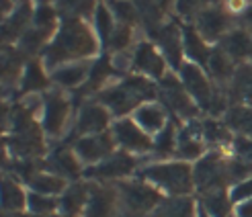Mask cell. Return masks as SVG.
<instances>
[{
  "label": "cell",
  "mask_w": 252,
  "mask_h": 217,
  "mask_svg": "<svg viewBox=\"0 0 252 217\" xmlns=\"http://www.w3.org/2000/svg\"><path fill=\"white\" fill-rule=\"evenodd\" d=\"M174 148V137H172V127H166L164 131L160 133L158 142H156V150L158 154H168V152Z\"/></svg>",
  "instance_id": "39"
},
{
  "label": "cell",
  "mask_w": 252,
  "mask_h": 217,
  "mask_svg": "<svg viewBox=\"0 0 252 217\" xmlns=\"http://www.w3.org/2000/svg\"><path fill=\"white\" fill-rule=\"evenodd\" d=\"M29 15H31V8H29V2L27 0H23L21 2V8L15 12V15H12V19H10V23L6 25L4 27V33L10 29V37H15L25 25H27V21H29Z\"/></svg>",
  "instance_id": "30"
},
{
  "label": "cell",
  "mask_w": 252,
  "mask_h": 217,
  "mask_svg": "<svg viewBox=\"0 0 252 217\" xmlns=\"http://www.w3.org/2000/svg\"><path fill=\"white\" fill-rule=\"evenodd\" d=\"M199 217H207V213H205V211H201V215H199Z\"/></svg>",
  "instance_id": "47"
},
{
  "label": "cell",
  "mask_w": 252,
  "mask_h": 217,
  "mask_svg": "<svg viewBox=\"0 0 252 217\" xmlns=\"http://www.w3.org/2000/svg\"><path fill=\"white\" fill-rule=\"evenodd\" d=\"M84 199H86V188L82 185L72 186L64 195V199H62V209H64V213H68V215H76L82 207Z\"/></svg>",
  "instance_id": "20"
},
{
  "label": "cell",
  "mask_w": 252,
  "mask_h": 217,
  "mask_svg": "<svg viewBox=\"0 0 252 217\" xmlns=\"http://www.w3.org/2000/svg\"><path fill=\"white\" fill-rule=\"evenodd\" d=\"M162 217H193V203L189 199H174L162 207Z\"/></svg>",
  "instance_id": "26"
},
{
  "label": "cell",
  "mask_w": 252,
  "mask_h": 217,
  "mask_svg": "<svg viewBox=\"0 0 252 217\" xmlns=\"http://www.w3.org/2000/svg\"><path fill=\"white\" fill-rule=\"evenodd\" d=\"M236 150H238V160L252 166V142L250 139H238Z\"/></svg>",
  "instance_id": "42"
},
{
  "label": "cell",
  "mask_w": 252,
  "mask_h": 217,
  "mask_svg": "<svg viewBox=\"0 0 252 217\" xmlns=\"http://www.w3.org/2000/svg\"><path fill=\"white\" fill-rule=\"evenodd\" d=\"M129 43V27H119L117 31H113L111 39H109V45L113 49H121Z\"/></svg>",
  "instance_id": "41"
},
{
  "label": "cell",
  "mask_w": 252,
  "mask_h": 217,
  "mask_svg": "<svg viewBox=\"0 0 252 217\" xmlns=\"http://www.w3.org/2000/svg\"><path fill=\"white\" fill-rule=\"evenodd\" d=\"M179 154L185 156V158H195L201 154V144L197 142V139L189 137V131L183 133L181 137V146H179Z\"/></svg>",
  "instance_id": "33"
},
{
  "label": "cell",
  "mask_w": 252,
  "mask_h": 217,
  "mask_svg": "<svg viewBox=\"0 0 252 217\" xmlns=\"http://www.w3.org/2000/svg\"><path fill=\"white\" fill-rule=\"evenodd\" d=\"M135 166V160L127 154H115L109 160H105L103 164H98L96 168H91L86 174L88 176H98V178H115V176H123L129 174Z\"/></svg>",
  "instance_id": "8"
},
{
  "label": "cell",
  "mask_w": 252,
  "mask_h": 217,
  "mask_svg": "<svg viewBox=\"0 0 252 217\" xmlns=\"http://www.w3.org/2000/svg\"><path fill=\"white\" fill-rule=\"evenodd\" d=\"M121 188H123V199H125V203H127V207L131 211L144 213V211L152 209L154 205L160 203V195L154 188H150L146 185L131 183V185H123Z\"/></svg>",
  "instance_id": "5"
},
{
  "label": "cell",
  "mask_w": 252,
  "mask_h": 217,
  "mask_svg": "<svg viewBox=\"0 0 252 217\" xmlns=\"http://www.w3.org/2000/svg\"><path fill=\"white\" fill-rule=\"evenodd\" d=\"M107 113L100 109V107H86L80 115V121H78V131H84V133H96V131H103L107 127Z\"/></svg>",
  "instance_id": "16"
},
{
  "label": "cell",
  "mask_w": 252,
  "mask_h": 217,
  "mask_svg": "<svg viewBox=\"0 0 252 217\" xmlns=\"http://www.w3.org/2000/svg\"><path fill=\"white\" fill-rule=\"evenodd\" d=\"M4 217H23V215H4Z\"/></svg>",
  "instance_id": "48"
},
{
  "label": "cell",
  "mask_w": 252,
  "mask_h": 217,
  "mask_svg": "<svg viewBox=\"0 0 252 217\" xmlns=\"http://www.w3.org/2000/svg\"><path fill=\"white\" fill-rule=\"evenodd\" d=\"M115 135L119 142L129 150H148L150 148V139L137 129L131 121H119L115 125Z\"/></svg>",
  "instance_id": "12"
},
{
  "label": "cell",
  "mask_w": 252,
  "mask_h": 217,
  "mask_svg": "<svg viewBox=\"0 0 252 217\" xmlns=\"http://www.w3.org/2000/svg\"><path fill=\"white\" fill-rule=\"evenodd\" d=\"M236 91L244 100L252 103V70L244 68L240 74H238V80H236Z\"/></svg>",
  "instance_id": "31"
},
{
  "label": "cell",
  "mask_w": 252,
  "mask_h": 217,
  "mask_svg": "<svg viewBox=\"0 0 252 217\" xmlns=\"http://www.w3.org/2000/svg\"><path fill=\"white\" fill-rule=\"evenodd\" d=\"M203 205L213 217H225L230 209V203L225 199L223 190H211V193H207V197L203 199Z\"/></svg>",
  "instance_id": "19"
},
{
  "label": "cell",
  "mask_w": 252,
  "mask_h": 217,
  "mask_svg": "<svg viewBox=\"0 0 252 217\" xmlns=\"http://www.w3.org/2000/svg\"><path fill=\"white\" fill-rule=\"evenodd\" d=\"M94 52V39L88 33L86 27L78 21H66L64 29H62L58 41L47 49V62L56 63L68 58H78V56H88Z\"/></svg>",
  "instance_id": "1"
},
{
  "label": "cell",
  "mask_w": 252,
  "mask_h": 217,
  "mask_svg": "<svg viewBox=\"0 0 252 217\" xmlns=\"http://www.w3.org/2000/svg\"><path fill=\"white\" fill-rule=\"evenodd\" d=\"M195 183L199 186V190H221L223 183H225V166L220 160V156L211 154L207 158H203L197 168H195Z\"/></svg>",
  "instance_id": "4"
},
{
  "label": "cell",
  "mask_w": 252,
  "mask_h": 217,
  "mask_svg": "<svg viewBox=\"0 0 252 217\" xmlns=\"http://www.w3.org/2000/svg\"><path fill=\"white\" fill-rule=\"evenodd\" d=\"M135 66L148 74H152V76H162V70H164V63H162V60L158 58V54L154 52V47L150 43H142L137 47Z\"/></svg>",
  "instance_id": "15"
},
{
  "label": "cell",
  "mask_w": 252,
  "mask_h": 217,
  "mask_svg": "<svg viewBox=\"0 0 252 217\" xmlns=\"http://www.w3.org/2000/svg\"><path fill=\"white\" fill-rule=\"evenodd\" d=\"M223 47H225V52H228L232 58H244L252 49L250 47V39L246 37V33H240V31L232 33L228 39H225Z\"/></svg>",
  "instance_id": "23"
},
{
  "label": "cell",
  "mask_w": 252,
  "mask_h": 217,
  "mask_svg": "<svg viewBox=\"0 0 252 217\" xmlns=\"http://www.w3.org/2000/svg\"><path fill=\"white\" fill-rule=\"evenodd\" d=\"M113 150V142L107 133L103 135H93V137H84L76 144V152L80 154V158L88 160V162H94L98 158L107 156L109 152Z\"/></svg>",
  "instance_id": "10"
},
{
  "label": "cell",
  "mask_w": 252,
  "mask_h": 217,
  "mask_svg": "<svg viewBox=\"0 0 252 217\" xmlns=\"http://www.w3.org/2000/svg\"><path fill=\"white\" fill-rule=\"evenodd\" d=\"M113 199H115V195L111 188H93L86 217H111Z\"/></svg>",
  "instance_id": "13"
},
{
  "label": "cell",
  "mask_w": 252,
  "mask_h": 217,
  "mask_svg": "<svg viewBox=\"0 0 252 217\" xmlns=\"http://www.w3.org/2000/svg\"><path fill=\"white\" fill-rule=\"evenodd\" d=\"M185 41H187V49H189V56H191L193 60L201 62V63H209V52L207 47L203 45V41L197 37V33L193 29H187L185 31Z\"/></svg>",
  "instance_id": "21"
},
{
  "label": "cell",
  "mask_w": 252,
  "mask_h": 217,
  "mask_svg": "<svg viewBox=\"0 0 252 217\" xmlns=\"http://www.w3.org/2000/svg\"><path fill=\"white\" fill-rule=\"evenodd\" d=\"M183 80H185V84H187V91L191 93L203 107L211 109L216 94L211 93V88H209V84H207V80H205L203 72H201L197 66H191V63H189V66L183 68Z\"/></svg>",
  "instance_id": "6"
},
{
  "label": "cell",
  "mask_w": 252,
  "mask_h": 217,
  "mask_svg": "<svg viewBox=\"0 0 252 217\" xmlns=\"http://www.w3.org/2000/svg\"><path fill=\"white\" fill-rule=\"evenodd\" d=\"M160 94L164 98V103L179 115H185V117H191L195 115V107L191 105V100L185 94V91L181 88V84L174 78H164L160 86Z\"/></svg>",
  "instance_id": "7"
},
{
  "label": "cell",
  "mask_w": 252,
  "mask_h": 217,
  "mask_svg": "<svg viewBox=\"0 0 252 217\" xmlns=\"http://www.w3.org/2000/svg\"><path fill=\"white\" fill-rule=\"evenodd\" d=\"M246 21H248V23H250V25H252V8H250V10H248V12H246Z\"/></svg>",
  "instance_id": "46"
},
{
  "label": "cell",
  "mask_w": 252,
  "mask_h": 217,
  "mask_svg": "<svg viewBox=\"0 0 252 217\" xmlns=\"http://www.w3.org/2000/svg\"><path fill=\"white\" fill-rule=\"evenodd\" d=\"M2 205L6 211H15L25 205L23 190L10 181H4V185H2Z\"/></svg>",
  "instance_id": "22"
},
{
  "label": "cell",
  "mask_w": 252,
  "mask_h": 217,
  "mask_svg": "<svg viewBox=\"0 0 252 217\" xmlns=\"http://www.w3.org/2000/svg\"><path fill=\"white\" fill-rule=\"evenodd\" d=\"M203 131H205V137L209 142H223V139H228V131L216 121H207L203 125Z\"/></svg>",
  "instance_id": "37"
},
{
  "label": "cell",
  "mask_w": 252,
  "mask_h": 217,
  "mask_svg": "<svg viewBox=\"0 0 252 217\" xmlns=\"http://www.w3.org/2000/svg\"><path fill=\"white\" fill-rule=\"evenodd\" d=\"M12 150H15L17 154H21V156H35V154H39V152L43 150L39 131H37L33 125L25 127V129H19L17 137L12 139Z\"/></svg>",
  "instance_id": "11"
},
{
  "label": "cell",
  "mask_w": 252,
  "mask_h": 217,
  "mask_svg": "<svg viewBox=\"0 0 252 217\" xmlns=\"http://www.w3.org/2000/svg\"><path fill=\"white\" fill-rule=\"evenodd\" d=\"M199 0H179V10L183 15H191V12L197 8Z\"/></svg>",
  "instance_id": "44"
},
{
  "label": "cell",
  "mask_w": 252,
  "mask_h": 217,
  "mask_svg": "<svg viewBox=\"0 0 252 217\" xmlns=\"http://www.w3.org/2000/svg\"><path fill=\"white\" fill-rule=\"evenodd\" d=\"M209 70H211V74L216 76V78H228V76L232 74V63H230V60L225 58L221 52H216V54H211V58H209Z\"/></svg>",
  "instance_id": "28"
},
{
  "label": "cell",
  "mask_w": 252,
  "mask_h": 217,
  "mask_svg": "<svg viewBox=\"0 0 252 217\" xmlns=\"http://www.w3.org/2000/svg\"><path fill=\"white\" fill-rule=\"evenodd\" d=\"M47 166L58 174H64V176H76L78 174V164L74 160V156L66 150H58L56 154L49 158Z\"/></svg>",
  "instance_id": "18"
},
{
  "label": "cell",
  "mask_w": 252,
  "mask_h": 217,
  "mask_svg": "<svg viewBox=\"0 0 252 217\" xmlns=\"http://www.w3.org/2000/svg\"><path fill=\"white\" fill-rule=\"evenodd\" d=\"M84 72H86L84 66H70V68L58 70L54 78H56V82L64 84V86H74V84H78L84 78Z\"/></svg>",
  "instance_id": "29"
},
{
  "label": "cell",
  "mask_w": 252,
  "mask_h": 217,
  "mask_svg": "<svg viewBox=\"0 0 252 217\" xmlns=\"http://www.w3.org/2000/svg\"><path fill=\"white\" fill-rule=\"evenodd\" d=\"M137 121L142 123V127H146L148 131H158L162 123H164V115L158 107H142L137 111Z\"/></svg>",
  "instance_id": "24"
},
{
  "label": "cell",
  "mask_w": 252,
  "mask_h": 217,
  "mask_svg": "<svg viewBox=\"0 0 252 217\" xmlns=\"http://www.w3.org/2000/svg\"><path fill=\"white\" fill-rule=\"evenodd\" d=\"M66 115H68V105L66 100L58 96V94H52L47 98L45 103V117H43V125L45 129L56 135L62 131V127H64V121H66Z\"/></svg>",
  "instance_id": "9"
},
{
  "label": "cell",
  "mask_w": 252,
  "mask_h": 217,
  "mask_svg": "<svg viewBox=\"0 0 252 217\" xmlns=\"http://www.w3.org/2000/svg\"><path fill=\"white\" fill-rule=\"evenodd\" d=\"M238 217H252V201L238 207Z\"/></svg>",
  "instance_id": "45"
},
{
  "label": "cell",
  "mask_w": 252,
  "mask_h": 217,
  "mask_svg": "<svg viewBox=\"0 0 252 217\" xmlns=\"http://www.w3.org/2000/svg\"><path fill=\"white\" fill-rule=\"evenodd\" d=\"M29 207H31L35 213H49V211H54L56 203H54L52 199L41 197V195H31V197H29Z\"/></svg>",
  "instance_id": "38"
},
{
  "label": "cell",
  "mask_w": 252,
  "mask_h": 217,
  "mask_svg": "<svg viewBox=\"0 0 252 217\" xmlns=\"http://www.w3.org/2000/svg\"><path fill=\"white\" fill-rule=\"evenodd\" d=\"M252 195V181H246L242 185H238L232 193V199L234 201H242V199H248Z\"/></svg>",
  "instance_id": "43"
},
{
  "label": "cell",
  "mask_w": 252,
  "mask_h": 217,
  "mask_svg": "<svg viewBox=\"0 0 252 217\" xmlns=\"http://www.w3.org/2000/svg\"><path fill=\"white\" fill-rule=\"evenodd\" d=\"M31 186L35 190H39V193L47 195V193H60L62 188H64V181L58 176H49V174H39L31 178Z\"/></svg>",
  "instance_id": "25"
},
{
  "label": "cell",
  "mask_w": 252,
  "mask_h": 217,
  "mask_svg": "<svg viewBox=\"0 0 252 217\" xmlns=\"http://www.w3.org/2000/svg\"><path fill=\"white\" fill-rule=\"evenodd\" d=\"M109 74H111V66H109V60L105 58V60H100L96 66H94V70H93V78H91V86L94 88L98 82H103Z\"/></svg>",
  "instance_id": "40"
},
{
  "label": "cell",
  "mask_w": 252,
  "mask_h": 217,
  "mask_svg": "<svg viewBox=\"0 0 252 217\" xmlns=\"http://www.w3.org/2000/svg\"><path fill=\"white\" fill-rule=\"evenodd\" d=\"M156 39L160 41V45H162V49H164V54L170 60L172 66H179L181 63V45H179V33H176L174 25L158 29Z\"/></svg>",
  "instance_id": "14"
},
{
  "label": "cell",
  "mask_w": 252,
  "mask_h": 217,
  "mask_svg": "<svg viewBox=\"0 0 252 217\" xmlns=\"http://www.w3.org/2000/svg\"><path fill=\"white\" fill-rule=\"evenodd\" d=\"M111 8L115 10V15L123 21V23H131L133 19H135V8H133V4H129V2H123V0H111Z\"/></svg>",
  "instance_id": "34"
},
{
  "label": "cell",
  "mask_w": 252,
  "mask_h": 217,
  "mask_svg": "<svg viewBox=\"0 0 252 217\" xmlns=\"http://www.w3.org/2000/svg\"><path fill=\"white\" fill-rule=\"evenodd\" d=\"M152 96H154V86L144 78H129L125 84L100 94L103 103H107L113 109V113H117V115L127 113L142 98H152Z\"/></svg>",
  "instance_id": "2"
},
{
  "label": "cell",
  "mask_w": 252,
  "mask_h": 217,
  "mask_svg": "<svg viewBox=\"0 0 252 217\" xmlns=\"http://www.w3.org/2000/svg\"><path fill=\"white\" fill-rule=\"evenodd\" d=\"M96 27H98V33L103 35V39H111L109 35H113V25H111V15L105 6H100L98 12H96Z\"/></svg>",
  "instance_id": "35"
},
{
  "label": "cell",
  "mask_w": 252,
  "mask_h": 217,
  "mask_svg": "<svg viewBox=\"0 0 252 217\" xmlns=\"http://www.w3.org/2000/svg\"><path fill=\"white\" fill-rule=\"evenodd\" d=\"M146 178L152 183L164 186L166 190L174 195H183L191 190V168L187 164H162L152 166L144 172Z\"/></svg>",
  "instance_id": "3"
},
{
  "label": "cell",
  "mask_w": 252,
  "mask_h": 217,
  "mask_svg": "<svg viewBox=\"0 0 252 217\" xmlns=\"http://www.w3.org/2000/svg\"><path fill=\"white\" fill-rule=\"evenodd\" d=\"M41 2H47V0H41Z\"/></svg>",
  "instance_id": "49"
},
{
  "label": "cell",
  "mask_w": 252,
  "mask_h": 217,
  "mask_svg": "<svg viewBox=\"0 0 252 217\" xmlns=\"http://www.w3.org/2000/svg\"><path fill=\"white\" fill-rule=\"evenodd\" d=\"M45 86V76L37 63H31L27 76H25V91H33V88H43Z\"/></svg>",
  "instance_id": "32"
},
{
  "label": "cell",
  "mask_w": 252,
  "mask_h": 217,
  "mask_svg": "<svg viewBox=\"0 0 252 217\" xmlns=\"http://www.w3.org/2000/svg\"><path fill=\"white\" fill-rule=\"evenodd\" d=\"M199 27L207 39H216L225 29V17L218 10H205L203 15L199 17Z\"/></svg>",
  "instance_id": "17"
},
{
  "label": "cell",
  "mask_w": 252,
  "mask_h": 217,
  "mask_svg": "<svg viewBox=\"0 0 252 217\" xmlns=\"http://www.w3.org/2000/svg\"><path fill=\"white\" fill-rule=\"evenodd\" d=\"M54 10L52 8H47V6H41L39 10H37V17H35V23H37V27H39V31L43 33H49L54 27Z\"/></svg>",
  "instance_id": "36"
},
{
  "label": "cell",
  "mask_w": 252,
  "mask_h": 217,
  "mask_svg": "<svg viewBox=\"0 0 252 217\" xmlns=\"http://www.w3.org/2000/svg\"><path fill=\"white\" fill-rule=\"evenodd\" d=\"M228 123L236 129L252 135V109H234L228 115Z\"/></svg>",
  "instance_id": "27"
}]
</instances>
